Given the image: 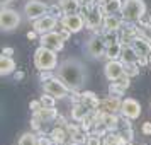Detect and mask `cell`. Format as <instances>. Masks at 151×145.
I'll return each mask as SVG.
<instances>
[{"label": "cell", "mask_w": 151, "mask_h": 145, "mask_svg": "<svg viewBox=\"0 0 151 145\" xmlns=\"http://www.w3.org/2000/svg\"><path fill=\"white\" fill-rule=\"evenodd\" d=\"M56 75L71 90H82L88 82L87 65L78 58H66L56 67Z\"/></svg>", "instance_id": "6da1fadb"}, {"label": "cell", "mask_w": 151, "mask_h": 145, "mask_svg": "<svg viewBox=\"0 0 151 145\" xmlns=\"http://www.w3.org/2000/svg\"><path fill=\"white\" fill-rule=\"evenodd\" d=\"M39 80H41L42 90L49 96L56 97V99L71 97V94H73V90L68 89L61 79L58 75H53L51 72H39Z\"/></svg>", "instance_id": "7a4b0ae2"}, {"label": "cell", "mask_w": 151, "mask_h": 145, "mask_svg": "<svg viewBox=\"0 0 151 145\" xmlns=\"http://www.w3.org/2000/svg\"><path fill=\"white\" fill-rule=\"evenodd\" d=\"M58 55L56 51L49 48H44V46H37L34 51V67L39 72H53V70L58 67Z\"/></svg>", "instance_id": "3957f363"}, {"label": "cell", "mask_w": 151, "mask_h": 145, "mask_svg": "<svg viewBox=\"0 0 151 145\" xmlns=\"http://www.w3.org/2000/svg\"><path fill=\"white\" fill-rule=\"evenodd\" d=\"M124 21L127 22H137L146 15V4L144 0H124L122 10H121Z\"/></svg>", "instance_id": "277c9868"}, {"label": "cell", "mask_w": 151, "mask_h": 145, "mask_svg": "<svg viewBox=\"0 0 151 145\" xmlns=\"http://www.w3.org/2000/svg\"><path fill=\"white\" fill-rule=\"evenodd\" d=\"M80 14L85 17V24H87V28H88L90 31L97 33V31H100V29H102L104 17H105V15L102 14V10H100V5H99V4L92 5V7H83V5H82Z\"/></svg>", "instance_id": "5b68a950"}, {"label": "cell", "mask_w": 151, "mask_h": 145, "mask_svg": "<svg viewBox=\"0 0 151 145\" xmlns=\"http://www.w3.org/2000/svg\"><path fill=\"white\" fill-rule=\"evenodd\" d=\"M85 51L90 58H95V60H100L105 56V51H107V43L104 39V36L100 33H95L92 34L85 43Z\"/></svg>", "instance_id": "8992f818"}, {"label": "cell", "mask_w": 151, "mask_h": 145, "mask_svg": "<svg viewBox=\"0 0 151 145\" xmlns=\"http://www.w3.org/2000/svg\"><path fill=\"white\" fill-rule=\"evenodd\" d=\"M21 14L14 10V9H9V7H2L0 10V28L4 33H9V31H14V29L19 28L21 24Z\"/></svg>", "instance_id": "52a82bcc"}, {"label": "cell", "mask_w": 151, "mask_h": 145, "mask_svg": "<svg viewBox=\"0 0 151 145\" xmlns=\"http://www.w3.org/2000/svg\"><path fill=\"white\" fill-rule=\"evenodd\" d=\"M48 12H49V5L44 4V2H41V0H29L27 4L24 5V15L31 22H34L36 19L46 15Z\"/></svg>", "instance_id": "ba28073f"}, {"label": "cell", "mask_w": 151, "mask_h": 145, "mask_svg": "<svg viewBox=\"0 0 151 145\" xmlns=\"http://www.w3.org/2000/svg\"><path fill=\"white\" fill-rule=\"evenodd\" d=\"M37 41H39V44H41V46L53 50V51H56V53H60V51L65 48V39L61 38L60 31H51V33L41 34Z\"/></svg>", "instance_id": "9c48e42d"}, {"label": "cell", "mask_w": 151, "mask_h": 145, "mask_svg": "<svg viewBox=\"0 0 151 145\" xmlns=\"http://www.w3.org/2000/svg\"><path fill=\"white\" fill-rule=\"evenodd\" d=\"M60 24H61L63 28H66L70 33H80L83 28H87V24H85V17L82 14H65L60 19Z\"/></svg>", "instance_id": "30bf717a"}, {"label": "cell", "mask_w": 151, "mask_h": 145, "mask_svg": "<svg viewBox=\"0 0 151 145\" xmlns=\"http://www.w3.org/2000/svg\"><path fill=\"white\" fill-rule=\"evenodd\" d=\"M58 22H60V19H56L55 15L46 14L32 22V29L37 31V34L41 36V34H46V33H51V31H56Z\"/></svg>", "instance_id": "8fae6325"}, {"label": "cell", "mask_w": 151, "mask_h": 145, "mask_svg": "<svg viewBox=\"0 0 151 145\" xmlns=\"http://www.w3.org/2000/svg\"><path fill=\"white\" fill-rule=\"evenodd\" d=\"M104 75L107 80L110 82H116L119 79H122L126 75V72H124V63L121 60H107L105 63V67H104Z\"/></svg>", "instance_id": "7c38bea8"}, {"label": "cell", "mask_w": 151, "mask_h": 145, "mask_svg": "<svg viewBox=\"0 0 151 145\" xmlns=\"http://www.w3.org/2000/svg\"><path fill=\"white\" fill-rule=\"evenodd\" d=\"M119 114L129 118V119H137L141 116V104L137 103L136 99H132V97H126V99H122Z\"/></svg>", "instance_id": "4fadbf2b"}, {"label": "cell", "mask_w": 151, "mask_h": 145, "mask_svg": "<svg viewBox=\"0 0 151 145\" xmlns=\"http://www.w3.org/2000/svg\"><path fill=\"white\" fill-rule=\"evenodd\" d=\"M92 108H90L88 104H85L83 101L80 103H75L73 104V108H71V119H75L78 123H82L83 119H87V118L92 114Z\"/></svg>", "instance_id": "5bb4252c"}, {"label": "cell", "mask_w": 151, "mask_h": 145, "mask_svg": "<svg viewBox=\"0 0 151 145\" xmlns=\"http://www.w3.org/2000/svg\"><path fill=\"white\" fill-rule=\"evenodd\" d=\"M121 104H122V101H121V97L119 96H109L105 97V99H102V104H100V109L104 111V113H114V114H117V113H121Z\"/></svg>", "instance_id": "9a60e30c"}, {"label": "cell", "mask_w": 151, "mask_h": 145, "mask_svg": "<svg viewBox=\"0 0 151 145\" xmlns=\"http://www.w3.org/2000/svg\"><path fill=\"white\" fill-rule=\"evenodd\" d=\"M131 44L134 46V50L137 51V55L139 56H150L151 55V41H148V39L143 38L141 34L136 36Z\"/></svg>", "instance_id": "2e32d148"}, {"label": "cell", "mask_w": 151, "mask_h": 145, "mask_svg": "<svg viewBox=\"0 0 151 145\" xmlns=\"http://www.w3.org/2000/svg\"><path fill=\"white\" fill-rule=\"evenodd\" d=\"M32 116L37 118L41 123H49V121H55L56 118H58V111H56V108H46V106H42L37 111H34Z\"/></svg>", "instance_id": "e0dca14e"}, {"label": "cell", "mask_w": 151, "mask_h": 145, "mask_svg": "<svg viewBox=\"0 0 151 145\" xmlns=\"http://www.w3.org/2000/svg\"><path fill=\"white\" fill-rule=\"evenodd\" d=\"M122 15H117V14H110V15H105L104 17V26L102 29L105 31H121L122 28Z\"/></svg>", "instance_id": "ac0fdd59"}, {"label": "cell", "mask_w": 151, "mask_h": 145, "mask_svg": "<svg viewBox=\"0 0 151 145\" xmlns=\"http://www.w3.org/2000/svg\"><path fill=\"white\" fill-rule=\"evenodd\" d=\"M122 4H124V0H107L105 4L100 5V10H102L104 15L121 14V10H122Z\"/></svg>", "instance_id": "d6986e66"}, {"label": "cell", "mask_w": 151, "mask_h": 145, "mask_svg": "<svg viewBox=\"0 0 151 145\" xmlns=\"http://www.w3.org/2000/svg\"><path fill=\"white\" fill-rule=\"evenodd\" d=\"M137 51L134 50L132 44H124L122 43V51H121V62L122 63H137Z\"/></svg>", "instance_id": "ffe728a7"}, {"label": "cell", "mask_w": 151, "mask_h": 145, "mask_svg": "<svg viewBox=\"0 0 151 145\" xmlns=\"http://www.w3.org/2000/svg\"><path fill=\"white\" fill-rule=\"evenodd\" d=\"M49 137H51V140H53L56 145H65L68 142L70 135H68V131H66L65 126H55L53 130L49 131Z\"/></svg>", "instance_id": "44dd1931"}, {"label": "cell", "mask_w": 151, "mask_h": 145, "mask_svg": "<svg viewBox=\"0 0 151 145\" xmlns=\"http://www.w3.org/2000/svg\"><path fill=\"white\" fill-rule=\"evenodd\" d=\"M14 72H15V62H14V58L2 55V56H0V75H2V77H7V75H10V74H14Z\"/></svg>", "instance_id": "7402d4cb"}, {"label": "cell", "mask_w": 151, "mask_h": 145, "mask_svg": "<svg viewBox=\"0 0 151 145\" xmlns=\"http://www.w3.org/2000/svg\"><path fill=\"white\" fill-rule=\"evenodd\" d=\"M58 5L61 7L63 14H76L82 9L80 0H58Z\"/></svg>", "instance_id": "603a6c76"}, {"label": "cell", "mask_w": 151, "mask_h": 145, "mask_svg": "<svg viewBox=\"0 0 151 145\" xmlns=\"http://www.w3.org/2000/svg\"><path fill=\"white\" fill-rule=\"evenodd\" d=\"M121 51H122V43L121 41L109 44L107 51H105V58L107 60H121Z\"/></svg>", "instance_id": "cb8c5ba5"}, {"label": "cell", "mask_w": 151, "mask_h": 145, "mask_svg": "<svg viewBox=\"0 0 151 145\" xmlns=\"http://www.w3.org/2000/svg\"><path fill=\"white\" fill-rule=\"evenodd\" d=\"M82 101L85 104H88L92 109H97V108L102 104V101H100L93 92H90V90H83V92H82Z\"/></svg>", "instance_id": "d4e9b609"}, {"label": "cell", "mask_w": 151, "mask_h": 145, "mask_svg": "<svg viewBox=\"0 0 151 145\" xmlns=\"http://www.w3.org/2000/svg\"><path fill=\"white\" fill-rule=\"evenodd\" d=\"M17 145H37V135L31 133V131H26V133L19 138V144Z\"/></svg>", "instance_id": "484cf974"}, {"label": "cell", "mask_w": 151, "mask_h": 145, "mask_svg": "<svg viewBox=\"0 0 151 145\" xmlns=\"http://www.w3.org/2000/svg\"><path fill=\"white\" fill-rule=\"evenodd\" d=\"M124 72L127 77H137L139 75V65L137 63H124Z\"/></svg>", "instance_id": "4316f807"}, {"label": "cell", "mask_w": 151, "mask_h": 145, "mask_svg": "<svg viewBox=\"0 0 151 145\" xmlns=\"http://www.w3.org/2000/svg\"><path fill=\"white\" fill-rule=\"evenodd\" d=\"M41 104L42 106H46V108H55V104H56V97L53 96H49V94H46L44 92V96H41Z\"/></svg>", "instance_id": "83f0119b"}, {"label": "cell", "mask_w": 151, "mask_h": 145, "mask_svg": "<svg viewBox=\"0 0 151 145\" xmlns=\"http://www.w3.org/2000/svg\"><path fill=\"white\" fill-rule=\"evenodd\" d=\"M109 89H110V92H112L114 96H124V90H126L119 82H112L109 85Z\"/></svg>", "instance_id": "f1b7e54d"}, {"label": "cell", "mask_w": 151, "mask_h": 145, "mask_svg": "<svg viewBox=\"0 0 151 145\" xmlns=\"http://www.w3.org/2000/svg\"><path fill=\"white\" fill-rule=\"evenodd\" d=\"M85 145H104V144H102V140H100L99 135H95V133H88V138H87V144Z\"/></svg>", "instance_id": "f546056e"}, {"label": "cell", "mask_w": 151, "mask_h": 145, "mask_svg": "<svg viewBox=\"0 0 151 145\" xmlns=\"http://www.w3.org/2000/svg\"><path fill=\"white\" fill-rule=\"evenodd\" d=\"M37 145H56V144L51 140V137H46V135L39 133V137H37Z\"/></svg>", "instance_id": "4dcf8cb0"}, {"label": "cell", "mask_w": 151, "mask_h": 145, "mask_svg": "<svg viewBox=\"0 0 151 145\" xmlns=\"http://www.w3.org/2000/svg\"><path fill=\"white\" fill-rule=\"evenodd\" d=\"M141 131H143V135H151V121H146V123H143V126H141Z\"/></svg>", "instance_id": "1f68e13d"}, {"label": "cell", "mask_w": 151, "mask_h": 145, "mask_svg": "<svg viewBox=\"0 0 151 145\" xmlns=\"http://www.w3.org/2000/svg\"><path fill=\"white\" fill-rule=\"evenodd\" d=\"M60 34H61V38L65 39V41H68V39H70V36L73 34V33H70V31H68L66 28H63V26H61V28H60Z\"/></svg>", "instance_id": "d6a6232c"}, {"label": "cell", "mask_w": 151, "mask_h": 145, "mask_svg": "<svg viewBox=\"0 0 151 145\" xmlns=\"http://www.w3.org/2000/svg\"><path fill=\"white\" fill-rule=\"evenodd\" d=\"M39 108H42V104H41V101H31V104H29V109L32 111H37Z\"/></svg>", "instance_id": "836d02e7"}, {"label": "cell", "mask_w": 151, "mask_h": 145, "mask_svg": "<svg viewBox=\"0 0 151 145\" xmlns=\"http://www.w3.org/2000/svg\"><path fill=\"white\" fill-rule=\"evenodd\" d=\"M2 55H5V56L14 55V48H12V46H5V48L2 50Z\"/></svg>", "instance_id": "e575fe53"}, {"label": "cell", "mask_w": 151, "mask_h": 145, "mask_svg": "<svg viewBox=\"0 0 151 145\" xmlns=\"http://www.w3.org/2000/svg\"><path fill=\"white\" fill-rule=\"evenodd\" d=\"M80 4H82L83 7H92V5H95L97 2L95 0H80Z\"/></svg>", "instance_id": "d590c367"}, {"label": "cell", "mask_w": 151, "mask_h": 145, "mask_svg": "<svg viewBox=\"0 0 151 145\" xmlns=\"http://www.w3.org/2000/svg\"><path fill=\"white\" fill-rule=\"evenodd\" d=\"M37 31H34V29H32V31H31V33H27V38L29 39H36V38H37Z\"/></svg>", "instance_id": "8d00e7d4"}, {"label": "cell", "mask_w": 151, "mask_h": 145, "mask_svg": "<svg viewBox=\"0 0 151 145\" xmlns=\"http://www.w3.org/2000/svg\"><path fill=\"white\" fill-rule=\"evenodd\" d=\"M14 79H15V80H22V79H24V72H15Z\"/></svg>", "instance_id": "74e56055"}, {"label": "cell", "mask_w": 151, "mask_h": 145, "mask_svg": "<svg viewBox=\"0 0 151 145\" xmlns=\"http://www.w3.org/2000/svg\"><path fill=\"white\" fill-rule=\"evenodd\" d=\"M9 2H12V0H0V5H2V7H7Z\"/></svg>", "instance_id": "f35d334b"}, {"label": "cell", "mask_w": 151, "mask_h": 145, "mask_svg": "<svg viewBox=\"0 0 151 145\" xmlns=\"http://www.w3.org/2000/svg\"><path fill=\"white\" fill-rule=\"evenodd\" d=\"M97 4H99V5H102V4H105V2H107V0H95Z\"/></svg>", "instance_id": "ab89813d"}, {"label": "cell", "mask_w": 151, "mask_h": 145, "mask_svg": "<svg viewBox=\"0 0 151 145\" xmlns=\"http://www.w3.org/2000/svg\"><path fill=\"white\" fill-rule=\"evenodd\" d=\"M65 145H82V144H75V142H73V140H71V142H70V144H68V142H66V144H65Z\"/></svg>", "instance_id": "60d3db41"}, {"label": "cell", "mask_w": 151, "mask_h": 145, "mask_svg": "<svg viewBox=\"0 0 151 145\" xmlns=\"http://www.w3.org/2000/svg\"><path fill=\"white\" fill-rule=\"evenodd\" d=\"M148 21H150V24H151V14H150V17H148Z\"/></svg>", "instance_id": "b9f144b4"}, {"label": "cell", "mask_w": 151, "mask_h": 145, "mask_svg": "<svg viewBox=\"0 0 151 145\" xmlns=\"http://www.w3.org/2000/svg\"><path fill=\"white\" fill-rule=\"evenodd\" d=\"M150 63H151V55H150Z\"/></svg>", "instance_id": "7bdbcfd3"}]
</instances>
